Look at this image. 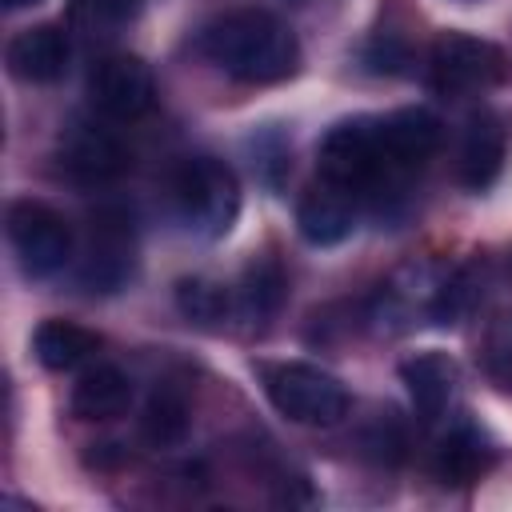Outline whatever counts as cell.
I'll list each match as a JSON object with an SVG mask.
<instances>
[{
    "label": "cell",
    "mask_w": 512,
    "mask_h": 512,
    "mask_svg": "<svg viewBox=\"0 0 512 512\" xmlns=\"http://www.w3.org/2000/svg\"><path fill=\"white\" fill-rule=\"evenodd\" d=\"M320 176L344 184L360 200H380L420 168V160L408 152L392 112L388 116H356L336 124L320 140Z\"/></svg>",
    "instance_id": "cell-1"
},
{
    "label": "cell",
    "mask_w": 512,
    "mask_h": 512,
    "mask_svg": "<svg viewBox=\"0 0 512 512\" xmlns=\"http://www.w3.org/2000/svg\"><path fill=\"white\" fill-rule=\"evenodd\" d=\"M200 52L244 84H276L296 72L300 44L288 24L264 8H236L200 32Z\"/></svg>",
    "instance_id": "cell-2"
},
{
    "label": "cell",
    "mask_w": 512,
    "mask_h": 512,
    "mask_svg": "<svg viewBox=\"0 0 512 512\" xmlns=\"http://www.w3.org/2000/svg\"><path fill=\"white\" fill-rule=\"evenodd\" d=\"M176 224L196 240H220L236 224L240 212V184L232 168L216 156H192L172 172L168 184Z\"/></svg>",
    "instance_id": "cell-3"
},
{
    "label": "cell",
    "mask_w": 512,
    "mask_h": 512,
    "mask_svg": "<svg viewBox=\"0 0 512 512\" xmlns=\"http://www.w3.org/2000/svg\"><path fill=\"white\" fill-rule=\"evenodd\" d=\"M264 392L280 416L308 428H332L348 416V388L316 364H268Z\"/></svg>",
    "instance_id": "cell-4"
},
{
    "label": "cell",
    "mask_w": 512,
    "mask_h": 512,
    "mask_svg": "<svg viewBox=\"0 0 512 512\" xmlns=\"http://www.w3.org/2000/svg\"><path fill=\"white\" fill-rule=\"evenodd\" d=\"M432 88L440 96H480L508 80V56L500 44L468 36V32H440L432 40Z\"/></svg>",
    "instance_id": "cell-5"
},
{
    "label": "cell",
    "mask_w": 512,
    "mask_h": 512,
    "mask_svg": "<svg viewBox=\"0 0 512 512\" xmlns=\"http://www.w3.org/2000/svg\"><path fill=\"white\" fill-rule=\"evenodd\" d=\"M8 244L28 276H52L72 260L68 220L40 200H16L8 208Z\"/></svg>",
    "instance_id": "cell-6"
},
{
    "label": "cell",
    "mask_w": 512,
    "mask_h": 512,
    "mask_svg": "<svg viewBox=\"0 0 512 512\" xmlns=\"http://www.w3.org/2000/svg\"><path fill=\"white\" fill-rule=\"evenodd\" d=\"M56 156H60V168L76 180H88V184H104V180H116L120 172H128V144L120 140V132L112 128L108 116H72L64 128H60V140H56Z\"/></svg>",
    "instance_id": "cell-7"
},
{
    "label": "cell",
    "mask_w": 512,
    "mask_h": 512,
    "mask_svg": "<svg viewBox=\"0 0 512 512\" xmlns=\"http://www.w3.org/2000/svg\"><path fill=\"white\" fill-rule=\"evenodd\" d=\"M88 100L108 120H140L156 104V76L140 56L112 52L88 72Z\"/></svg>",
    "instance_id": "cell-8"
},
{
    "label": "cell",
    "mask_w": 512,
    "mask_h": 512,
    "mask_svg": "<svg viewBox=\"0 0 512 512\" xmlns=\"http://www.w3.org/2000/svg\"><path fill=\"white\" fill-rule=\"evenodd\" d=\"M132 268H136L132 220L116 208H100L92 216V228H88V240H84L80 280L92 292H120L132 280Z\"/></svg>",
    "instance_id": "cell-9"
},
{
    "label": "cell",
    "mask_w": 512,
    "mask_h": 512,
    "mask_svg": "<svg viewBox=\"0 0 512 512\" xmlns=\"http://www.w3.org/2000/svg\"><path fill=\"white\" fill-rule=\"evenodd\" d=\"M356 216H360V196L328 176H320L296 204V228L316 248H332L348 240L356 228Z\"/></svg>",
    "instance_id": "cell-10"
},
{
    "label": "cell",
    "mask_w": 512,
    "mask_h": 512,
    "mask_svg": "<svg viewBox=\"0 0 512 512\" xmlns=\"http://www.w3.org/2000/svg\"><path fill=\"white\" fill-rule=\"evenodd\" d=\"M68 32L60 24H32L8 40V72L28 84H52L68 68Z\"/></svg>",
    "instance_id": "cell-11"
},
{
    "label": "cell",
    "mask_w": 512,
    "mask_h": 512,
    "mask_svg": "<svg viewBox=\"0 0 512 512\" xmlns=\"http://www.w3.org/2000/svg\"><path fill=\"white\" fill-rule=\"evenodd\" d=\"M504 156H508V132H504L500 116L476 112L464 128V140H460V164H456L460 184L472 192H484L500 176Z\"/></svg>",
    "instance_id": "cell-12"
},
{
    "label": "cell",
    "mask_w": 512,
    "mask_h": 512,
    "mask_svg": "<svg viewBox=\"0 0 512 512\" xmlns=\"http://www.w3.org/2000/svg\"><path fill=\"white\" fill-rule=\"evenodd\" d=\"M400 380H404L408 400L420 412V420H436L452 400L456 364L444 352H420V356H408L400 364Z\"/></svg>",
    "instance_id": "cell-13"
},
{
    "label": "cell",
    "mask_w": 512,
    "mask_h": 512,
    "mask_svg": "<svg viewBox=\"0 0 512 512\" xmlns=\"http://www.w3.org/2000/svg\"><path fill=\"white\" fill-rule=\"evenodd\" d=\"M68 404H72V416L80 420H116L132 404V380L116 364H96L80 372Z\"/></svg>",
    "instance_id": "cell-14"
},
{
    "label": "cell",
    "mask_w": 512,
    "mask_h": 512,
    "mask_svg": "<svg viewBox=\"0 0 512 512\" xmlns=\"http://www.w3.org/2000/svg\"><path fill=\"white\" fill-rule=\"evenodd\" d=\"M100 348V336L72 320H44L32 336V352L48 372H72Z\"/></svg>",
    "instance_id": "cell-15"
},
{
    "label": "cell",
    "mask_w": 512,
    "mask_h": 512,
    "mask_svg": "<svg viewBox=\"0 0 512 512\" xmlns=\"http://www.w3.org/2000/svg\"><path fill=\"white\" fill-rule=\"evenodd\" d=\"M284 296H288V276H284V268L276 260L264 256V260L244 268V280L236 288V312L248 324H264V320H272L280 312Z\"/></svg>",
    "instance_id": "cell-16"
},
{
    "label": "cell",
    "mask_w": 512,
    "mask_h": 512,
    "mask_svg": "<svg viewBox=\"0 0 512 512\" xmlns=\"http://www.w3.org/2000/svg\"><path fill=\"white\" fill-rule=\"evenodd\" d=\"M188 424H192L188 400H184L172 384H160V388L148 396V404H144L140 436H144L152 448H176V444H184Z\"/></svg>",
    "instance_id": "cell-17"
},
{
    "label": "cell",
    "mask_w": 512,
    "mask_h": 512,
    "mask_svg": "<svg viewBox=\"0 0 512 512\" xmlns=\"http://www.w3.org/2000/svg\"><path fill=\"white\" fill-rule=\"evenodd\" d=\"M176 308L184 320L212 328L236 312V292H228L220 280H208V276H184L176 284Z\"/></svg>",
    "instance_id": "cell-18"
},
{
    "label": "cell",
    "mask_w": 512,
    "mask_h": 512,
    "mask_svg": "<svg viewBox=\"0 0 512 512\" xmlns=\"http://www.w3.org/2000/svg\"><path fill=\"white\" fill-rule=\"evenodd\" d=\"M440 476L444 480H472L480 468H484V444L472 436V432H452L444 444H440V460H436Z\"/></svg>",
    "instance_id": "cell-19"
},
{
    "label": "cell",
    "mask_w": 512,
    "mask_h": 512,
    "mask_svg": "<svg viewBox=\"0 0 512 512\" xmlns=\"http://www.w3.org/2000/svg\"><path fill=\"white\" fill-rule=\"evenodd\" d=\"M484 364H488L492 380H500L504 388H512V308L492 320L488 340H484Z\"/></svg>",
    "instance_id": "cell-20"
},
{
    "label": "cell",
    "mask_w": 512,
    "mask_h": 512,
    "mask_svg": "<svg viewBox=\"0 0 512 512\" xmlns=\"http://www.w3.org/2000/svg\"><path fill=\"white\" fill-rule=\"evenodd\" d=\"M80 4L96 24H108V28L128 24L136 16V8H140V0H80Z\"/></svg>",
    "instance_id": "cell-21"
},
{
    "label": "cell",
    "mask_w": 512,
    "mask_h": 512,
    "mask_svg": "<svg viewBox=\"0 0 512 512\" xmlns=\"http://www.w3.org/2000/svg\"><path fill=\"white\" fill-rule=\"evenodd\" d=\"M32 4H40V0H4V8H32Z\"/></svg>",
    "instance_id": "cell-22"
}]
</instances>
